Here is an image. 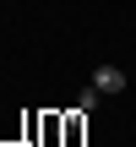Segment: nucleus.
Returning a JSON list of instances; mask_svg holds the SVG:
<instances>
[{"label": "nucleus", "mask_w": 136, "mask_h": 147, "mask_svg": "<svg viewBox=\"0 0 136 147\" xmlns=\"http://www.w3.org/2000/svg\"><path fill=\"white\" fill-rule=\"evenodd\" d=\"M120 87H125V71H120V65H98V71H93V93H98V98H114Z\"/></svg>", "instance_id": "1"}]
</instances>
